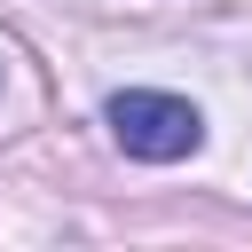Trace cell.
Returning <instances> with one entry per match:
<instances>
[{
    "label": "cell",
    "instance_id": "6da1fadb",
    "mask_svg": "<svg viewBox=\"0 0 252 252\" xmlns=\"http://www.w3.org/2000/svg\"><path fill=\"white\" fill-rule=\"evenodd\" d=\"M110 134H118L126 158H142V165H173V158H189V150L205 142V118H197V102H181V94L126 87V94H110Z\"/></svg>",
    "mask_w": 252,
    "mask_h": 252
}]
</instances>
